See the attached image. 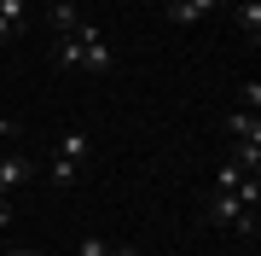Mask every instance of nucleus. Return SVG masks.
<instances>
[{
  "mask_svg": "<svg viewBox=\"0 0 261 256\" xmlns=\"http://www.w3.org/2000/svg\"><path fill=\"white\" fill-rule=\"evenodd\" d=\"M93 35H99L93 24H75L70 35H58V41H53V64H58V70H82V64H87V41H93Z\"/></svg>",
  "mask_w": 261,
  "mask_h": 256,
  "instance_id": "nucleus-1",
  "label": "nucleus"
},
{
  "mask_svg": "<svg viewBox=\"0 0 261 256\" xmlns=\"http://www.w3.org/2000/svg\"><path fill=\"white\" fill-rule=\"evenodd\" d=\"M244 210H250V204H244L238 192H209V204H203V216L215 221V227H238V216H244Z\"/></svg>",
  "mask_w": 261,
  "mask_h": 256,
  "instance_id": "nucleus-2",
  "label": "nucleus"
},
{
  "mask_svg": "<svg viewBox=\"0 0 261 256\" xmlns=\"http://www.w3.org/2000/svg\"><path fill=\"white\" fill-rule=\"evenodd\" d=\"M23 180H35V163L18 157V152H6V157H0V198H12Z\"/></svg>",
  "mask_w": 261,
  "mask_h": 256,
  "instance_id": "nucleus-3",
  "label": "nucleus"
},
{
  "mask_svg": "<svg viewBox=\"0 0 261 256\" xmlns=\"http://www.w3.org/2000/svg\"><path fill=\"white\" fill-rule=\"evenodd\" d=\"M58 157L75 163V169H87V157H93V134H87V128H70L64 146H58Z\"/></svg>",
  "mask_w": 261,
  "mask_h": 256,
  "instance_id": "nucleus-4",
  "label": "nucleus"
},
{
  "mask_svg": "<svg viewBox=\"0 0 261 256\" xmlns=\"http://www.w3.org/2000/svg\"><path fill=\"white\" fill-rule=\"evenodd\" d=\"M215 12V0H168V18L174 24H203Z\"/></svg>",
  "mask_w": 261,
  "mask_h": 256,
  "instance_id": "nucleus-5",
  "label": "nucleus"
},
{
  "mask_svg": "<svg viewBox=\"0 0 261 256\" xmlns=\"http://www.w3.org/2000/svg\"><path fill=\"white\" fill-rule=\"evenodd\" d=\"M221 128H226V140H255V134H261V117L255 111H232Z\"/></svg>",
  "mask_w": 261,
  "mask_h": 256,
  "instance_id": "nucleus-6",
  "label": "nucleus"
},
{
  "mask_svg": "<svg viewBox=\"0 0 261 256\" xmlns=\"http://www.w3.org/2000/svg\"><path fill=\"white\" fill-rule=\"evenodd\" d=\"M238 29H244V35H250V47H255V41H261V0H238Z\"/></svg>",
  "mask_w": 261,
  "mask_h": 256,
  "instance_id": "nucleus-7",
  "label": "nucleus"
},
{
  "mask_svg": "<svg viewBox=\"0 0 261 256\" xmlns=\"http://www.w3.org/2000/svg\"><path fill=\"white\" fill-rule=\"evenodd\" d=\"M232 163L250 169V175H261V134H255V140H232Z\"/></svg>",
  "mask_w": 261,
  "mask_h": 256,
  "instance_id": "nucleus-8",
  "label": "nucleus"
},
{
  "mask_svg": "<svg viewBox=\"0 0 261 256\" xmlns=\"http://www.w3.org/2000/svg\"><path fill=\"white\" fill-rule=\"evenodd\" d=\"M23 29V0H0V41H12Z\"/></svg>",
  "mask_w": 261,
  "mask_h": 256,
  "instance_id": "nucleus-9",
  "label": "nucleus"
},
{
  "mask_svg": "<svg viewBox=\"0 0 261 256\" xmlns=\"http://www.w3.org/2000/svg\"><path fill=\"white\" fill-rule=\"evenodd\" d=\"M87 76H105V70H111V47H105V35H93V41H87Z\"/></svg>",
  "mask_w": 261,
  "mask_h": 256,
  "instance_id": "nucleus-10",
  "label": "nucleus"
},
{
  "mask_svg": "<svg viewBox=\"0 0 261 256\" xmlns=\"http://www.w3.org/2000/svg\"><path fill=\"white\" fill-rule=\"evenodd\" d=\"M244 175H250V169H238V163L226 157L221 169H215V192H238V187H244Z\"/></svg>",
  "mask_w": 261,
  "mask_h": 256,
  "instance_id": "nucleus-11",
  "label": "nucleus"
},
{
  "mask_svg": "<svg viewBox=\"0 0 261 256\" xmlns=\"http://www.w3.org/2000/svg\"><path fill=\"white\" fill-rule=\"evenodd\" d=\"M75 24H82V12H75L70 0H53V29H58V35H70Z\"/></svg>",
  "mask_w": 261,
  "mask_h": 256,
  "instance_id": "nucleus-12",
  "label": "nucleus"
},
{
  "mask_svg": "<svg viewBox=\"0 0 261 256\" xmlns=\"http://www.w3.org/2000/svg\"><path fill=\"white\" fill-rule=\"evenodd\" d=\"M82 175H87V169H75V163L53 157V175H47V180H53V187H75V180H82Z\"/></svg>",
  "mask_w": 261,
  "mask_h": 256,
  "instance_id": "nucleus-13",
  "label": "nucleus"
},
{
  "mask_svg": "<svg viewBox=\"0 0 261 256\" xmlns=\"http://www.w3.org/2000/svg\"><path fill=\"white\" fill-rule=\"evenodd\" d=\"M75 256H111V239H99V233H82V245H75Z\"/></svg>",
  "mask_w": 261,
  "mask_h": 256,
  "instance_id": "nucleus-14",
  "label": "nucleus"
},
{
  "mask_svg": "<svg viewBox=\"0 0 261 256\" xmlns=\"http://www.w3.org/2000/svg\"><path fill=\"white\" fill-rule=\"evenodd\" d=\"M238 111H261V82H244L238 87Z\"/></svg>",
  "mask_w": 261,
  "mask_h": 256,
  "instance_id": "nucleus-15",
  "label": "nucleus"
},
{
  "mask_svg": "<svg viewBox=\"0 0 261 256\" xmlns=\"http://www.w3.org/2000/svg\"><path fill=\"white\" fill-rule=\"evenodd\" d=\"M12 134H18V123H12V117H6V111H0V146H6V140H12Z\"/></svg>",
  "mask_w": 261,
  "mask_h": 256,
  "instance_id": "nucleus-16",
  "label": "nucleus"
},
{
  "mask_svg": "<svg viewBox=\"0 0 261 256\" xmlns=\"http://www.w3.org/2000/svg\"><path fill=\"white\" fill-rule=\"evenodd\" d=\"M6 256H47V250H35V245H12Z\"/></svg>",
  "mask_w": 261,
  "mask_h": 256,
  "instance_id": "nucleus-17",
  "label": "nucleus"
},
{
  "mask_svg": "<svg viewBox=\"0 0 261 256\" xmlns=\"http://www.w3.org/2000/svg\"><path fill=\"white\" fill-rule=\"evenodd\" d=\"M6 221H12V198H0V227H6Z\"/></svg>",
  "mask_w": 261,
  "mask_h": 256,
  "instance_id": "nucleus-18",
  "label": "nucleus"
},
{
  "mask_svg": "<svg viewBox=\"0 0 261 256\" xmlns=\"http://www.w3.org/2000/svg\"><path fill=\"white\" fill-rule=\"evenodd\" d=\"M111 256H140V250H134V245H111Z\"/></svg>",
  "mask_w": 261,
  "mask_h": 256,
  "instance_id": "nucleus-19",
  "label": "nucleus"
},
{
  "mask_svg": "<svg viewBox=\"0 0 261 256\" xmlns=\"http://www.w3.org/2000/svg\"><path fill=\"white\" fill-rule=\"evenodd\" d=\"M221 6H238V0H215V12H221Z\"/></svg>",
  "mask_w": 261,
  "mask_h": 256,
  "instance_id": "nucleus-20",
  "label": "nucleus"
},
{
  "mask_svg": "<svg viewBox=\"0 0 261 256\" xmlns=\"http://www.w3.org/2000/svg\"><path fill=\"white\" fill-rule=\"evenodd\" d=\"M226 256H250V250H226Z\"/></svg>",
  "mask_w": 261,
  "mask_h": 256,
  "instance_id": "nucleus-21",
  "label": "nucleus"
}]
</instances>
